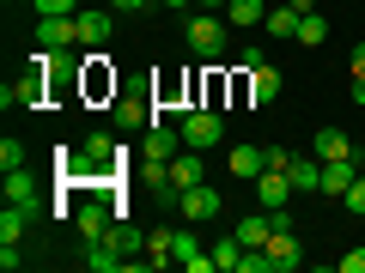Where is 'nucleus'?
Returning a JSON list of instances; mask_svg holds the SVG:
<instances>
[{"label":"nucleus","instance_id":"aec40b11","mask_svg":"<svg viewBox=\"0 0 365 273\" xmlns=\"http://www.w3.org/2000/svg\"><path fill=\"white\" fill-rule=\"evenodd\" d=\"M73 25H79V43H86V49H104L110 43V18L104 13H79Z\"/></svg>","mask_w":365,"mask_h":273},{"label":"nucleus","instance_id":"c756f323","mask_svg":"<svg viewBox=\"0 0 365 273\" xmlns=\"http://www.w3.org/2000/svg\"><path fill=\"white\" fill-rule=\"evenodd\" d=\"M19 164H25V140L6 134V140H0V170H19Z\"/></svg>","mask_w":365,"mask_h":273},{"label":"nucleus","instance_id":"ddd939ff","mask_svg":"<svg viewBox=\"0 0 365 273\" xmlns=\"http://www.w3.org/2000/svg\"><path fill=\"white\" fill-rule=\"evenodd\" d=\"M287 182H292V195H323V158H292L287 164Z\"/></svg>","mask_w":365,"mask_h":273},{"label":"nucleus","instance_id":"7ed1b4c3","mask_svg":"<svg viewBox=\"0 0 365 273\" xmlns=\"http://www.w3.org/2000/svg\"><path fill=\"white\" fill-rule=\"evenodd\" d=\"M182 43H189L201 61H220V55H225V18H213L207 6H201V13L182 25Z\"/></svg>","mask_w":365,"mask_h":273},{"label":"nucleus","instance_id":"4c0bfd02","mask_svg":"<svg viewBox=\"0 0 365 273\" xmlns=\"http://www.w3.org/2000/svg\"><path fill=\"white\" fill-rule=\"evenodd\" d=\"M287 6L292 13H317V0H287Z\"/></svg>","mask_w":365,"mask_h":273},{"label":"nucleus","instance_id":"393cba45","mask_svg":"<svg viewBox=\"0 0 365 273\" xmlns=\"http://www.w3.org/2000/svg\"><path fill=\"white\" fill-rule=\"evenodd\" d=\"M292 43H304V49L329 43V18H323V13H299V37H292Z\"/></svg>","mask_w":365,"mask_h":273},{"label":"nucleus","instance_id":"f3484780","mask_svg":"<svg viewBox=\"0 0 365 273\" xmlns=\"http://www.w3.org/2000/svg\"><path fill=\"white\" fill-rule=\"evenodd\" d=\"M31 225V200H6V213H0V243H19Z\"/></svg>","mask_w":365,"mask_h":273},{"label":"nucleus","instance_id":"b1692460","mask_svg":"<svg viewBox=\"0 0 365 273\" xmlns=\"http://www.w3.org/2000/svg\"><path fill=\"white\" fill-rule=\"evenodd\" d=\"M86 267H91V273H116V267H122V249L110 243V237H98V243H91V255H86Z\"/></svg>","mask_w":365,"mask_h":273},{"label":"nucleus","instance_id":"58836bf2","mask_svg":"<svg viewBox=\"0 0 365 273\" xmlns=\"http://www.w3.org/2000/svg\"><path fill=\"white\" fill-rule=\"evenodd\" d=\"M195 6H207V13H225V6H232V0H195Z\"/></svg>","mask_w":365,"mask_h":273},{"label":"nucleus","instance_id":"cd10ccee","mask_svg":"<svg viewBox=\"0 0 365 273\" xmlns=\"http://www.w3.org/2000/svg\"><path fill=\"white\" fill-rule=\"evenodd\" d=\"M213 267L237 273V267H244V243H237V237H225V243H213Z\"/></svg>","mask_w":365,"mask_h":273},{"label":"nucleus","instance_id":"4be33fe9","mask_svg":"<svg viewBox=\"0 0 365 273\" xmlns=\"http://www.w3.org/2000/svg\"><path fill=\"white\" fill-rule=\"evenodd\" d=\"M177 261V231H146V267Z\"/></svg>","mask_w":365,"mask_h":273},{"label":"nucleus","instance_id":"0eeeda50","mask_svg":"<svg viewBox=\"0 0 365 273\" xmlns=\"http://www.w3.org/2000/svg\"><path fill=\"white\" fill-rule=\"evenodd\" d=\"M67 43H79V25H73V18H37V49L67 55Z\"/></svg>","mask_w":365,"mask_h":273},{"label":"nucleus","instance_id":"6ab92c4d","mask_svg":"<svg viewBox=\"0 0 365 273\" xmlns=\"http://www.w3.org/2000/svg\"><path fill=\"white\" fill-rule=\"evenodd\" d=\"M317 158H353V140H347V128H317V146H311Z\"/></svg>","mask_w":365,"mask_h":273},{"label":"nucleus","instance_id":"bb28decb","mask_svg":"<svg viewBox=\"0 0 365 273\" xmlns=\"http://www.w3.org/2000/svg\"><path fill=\"white\" fill-rule=\"evenodd\" d=\"M6 200H37V176H31L25 164L6 170Z\"/></svg>","mask_w":365,"mask_h":273},{"label":"nucleus","instance_id":"9b49d317","mask_svg":"<svg viewBox=\"0 0 365 273\" xmlns=\"http://www.w3.org/2000/svg\"><path fill=\"white\" fill-rule=\"evenodd\" d=\"M262 249H268V261H274V273H292V267H299V231H274L268 237V243H262Z\"/></svg>","mask_w":365,"mask_h":273},{"label":"nucleus","instance_id":"a19ab883","mask_svg":"<svg viewBox=\"0 0 365 273\" xmlns=\"http://www.w3.org/2000/svg\"><path fill=\"white\" fill-rule=\"evenodd\" d=\"M165 6H189V0H165Z\"/></svg>","mask_w":365,"mask_h":273},{"label":"nucleus","instance_id":"423d86ee","mask_svg":"<svg viewBox=\"0 0 365 273\" xmlns=\"http://www.w3.org/2000/svg\"><path fill=\"white\" fill-rule=\"evenodd\" d=\"M165 182H170V188H177V195H182V188H195V182H207V164H201V158H195V146H182V152L170 158Z\"/></svg>","mask_w":365,"mask_h":273},{"label":"nucleus","instance_id":"a878e982","mask_svg":"<svg viewBox=\"0 0 365 273\" xmlns=\"http://www.w3.org/2000/svg\"><path fill=\"white\" fill-rule=\"evenodd\" d=\"M140 122H158V109H146L140 97H122L116 104V128H140Z\"/></svg>","mask_w":365,"mask_h":273},{"label":"nucleus","instance_id":"e433bc0d","mask_svg":"<svg viewBox=\"0 0 365 273\" xmlns=\"http://www.w3.org/2000/svg\"><path fill=\"white\" fill-rule=\"evenodd\" d=\"M353 79H365V43H353Z\"/></svg>","mask_w":365,"mask_h":273},{"label":"nucleus","instance_id":"2eb2a0df","mask_svg":"<svg viewBox=\"0 0 365 273\" xmlns=\"http://www.w3.org/2000/svg\"><path fill=\"white\" fill-rule=\"evenodd\" d=\"M225 164H232L237 182H256L262 170H268V146H262V152H256V146H232V158H225Z\"/></svg>","mask_w":365,"mask_h":273},{"label":"nucleus","instance_id":"6e6552de","mask_svg":"<svg viewBox=\"0 0 365 273\" xmlns=\"http://www.w3.org/2000/svg\"><path fill=\"white\" fill-rule=\"evenodd\" d=\"M244 91L256 97V104H274V97H280V67H268V61L244 67Z\"/></svg>","mask_w":365,"mask_h":273},{"label":"nucleus","instance_id":"7c9ffc66","mask_svg":"<svg viewBox=\"0 0 365 273\" xmlns=\"http://www.w3.org/2000/svg\"><path fill=\"white\" fill-rule=\"evenodd\" d=\"M43 18H73V0H31Z\"/></svg>","mask_w":365,"mask_h":273},{"label":"nucleus","instance_id":"c9c22d12","mask_svg":"<svg viewBox=\"0 0 365 273\" xmlns=\"http://www.w3.org/2000/svg\"><path fill=\"white\" fill-rule=\"evenodd\" d=\"M110 6H116V13H146L153 0H110Z\"/></svg>","mask_w":365,"mask_h":273},{"label":"nucleus","instance_id":"72a5a7b5","mask_svg":"<svg viewBox=\"0 0 365 273\" xmlns=\"http://www.w3.org/2000/svg\"><path fill=\"white\" fill-rule=\"evenodd\" d=\"M335 267H341V273H365V243H359V249H353V255H341V261H335Z\"/></svg>","mask_w":365,"mask_h":273},{"label":"nucleus","instance_id":"2f4dec72","mask_svg":"<svg viewBox=\"0 0 365 273\" xmlns=\"http://www.w3.org/2000/svg\"><path fill=\"white\" fill-rule=\"evenodd\" d=\"M0 267H6V273H19V267H25V255H19V243H0Z\"/></svg>","mask_w":365,"mask_h":273},{"label":"nucleus","instance_id":"4468645a","mask_svg":"<svg viewBox=\"0 0 365 273\" xmlns=\"http://www.w3.org/2000/svg\"><path fill=\"white\" fill-rule=\"evenodd\" d=\"M73 225H79V237H110V213H104V200H79L73 207Z\"/></svg>","mask_w":365,"mask_h":273},{"label":"nucleus","instance_id":"1a4fd4ad","mask_svg":"<svg viewBox=\"0 0 365 273\" xmlns=\"http://www.w3.org/2000/svg\"><path fill=\"white\" fill-rule=\"evenodd\" d=\"M177 261H182L189 273H213V249H201L195 225H182V231H177Z\"/></svg>","mask_w":365,"mask_h":273},{"label":"nucleus","instance_id":"a211bd4d","mask_svg":"<svg viewBox=\"0 0 365 273\" xmlns=\"http://www.w3.org/2000/svg\"><path fill=\"white\" fill-rule=\"evenodd\" d=\"M262 31H268L274 43H292V37H299V13H292V6H268V18H262Z\"/></svg>","mask_w":365,"mask_h":273},{"label":"nucleus","instance_id":"ea45409f","mask_svg":"<svg viewBox=\"0 0 365 273\" xmlns=\"http://www.w3.org/2000/svg\"><path fill=\"white\" fill-rule=\"evenodd\" d=\"M353 104H365V79H353Z\"/></svg>","mask_w":365,"mask_h":273},{"label":"nucleus","instance_id":"dca6fc26","mask_svg":"<svg viewBox=\"0 0 365 273\" xmlns=\"http://www.w3.org/2000/svg\"><path fill=\"white\" fill-rule=\"evenodd\" d=\"M353 176H359V170H353V158H323V195H347Z\"/></svg>","mask_w":365,"mask_h":273},{"label":"nucleus","instance_id":"39448f33","mask_svg":"<svg viewBox=\"0 0 365 273\" xmlns=\"http://www.w3.org/2000/svg\"><path fill=\"white\" fill-rule=\"evenodd\" d=\"M220 140H225V122L213 116V109H189V116H182V146H195V152H213Z\"/></svg>","mask_w":365,"mask_h":273},{"label":"nucleus","instance_id":"f257e3e1","mask_svg":"<svg viewBox=\"0 0 365 273\" xmlns=\"http://www.w3.org/2000/svg\"><path fill=\"white\" fill-rule=\"evenodd\" d=\"M49 73H55V55H49V49H37L31 73H19L13 85L0 91V104H6V109H37L43 97H49Z\"/></svg>","mask_w":365,"mask_h":273},{"label":"nucleus","instance_id":"5701e85b","mask_svg":"<svg viewBox=\"0 0 365 273\" xmlns=\"http://www.w3.org/2000/svg\"><path fill=\"white\" fill-rule=\"evenodd\" d=\"M262 18H268V6H262V0H232V6H225V25H244V31H256Z\"/></svg>","mask_w":365,"mask_h":273},{"label":"nucleus","instance_id":"f704fd0d","mask_svg":"<svg viewBox=\"0 0 365 273\" xmlns=\"http://www.w3.org/2000/svg\"><path fill=\"white\" fill-rule=\"evenodd\" d=\"M292 158H299V152H287V146H268V170H287Z\"/></svg>","mask_w":365,"mask_h":273},{"label":"nucleus","instance_id":"473e14b6","mask_svg":"<svg viewBox=\"0 0 365 273\" xmlns=\"http://www.w3.org/2000/svg\"><path fill=\"white\" fill-rule=\"evenodd\" d=\"M341 200H347L353 213H365V176H353V188H347V195H341Z\"/></svg>","mask_w":365,"mask_h":273},{"label":"nucleus","instance_id":"20e7f679","mask_svg":"<svg viewBox=\"0 0 365 273\" xmlns=\"http://www.w3.org/2000/svg\"><path fill=\"white\" fill-rule=\"evenodd\" d=\"M177 219H182V225H207V219H220V188H207V182L182 188V195H177Z\"/></svg>","mask_w":365,"mask_h":273},{"label":"nucleus","instance_id":"f8f14e48","mask_svg":"<svg viewBox=\"0 0 365 273\" xmlns=\"http://www.w3.org/2000/svg\"><path fill=\"white\" fill-rule=\"evenodd\" d=\"M256 200H262V207H292L287 170H262V176H256Z\"/></svg>","mask_w":365,"mask_h":273},{"label":"nucleus","instance_id":"9d476101","mask_svg":"<svg viewBox=\"0 0 365 273\" xmlns=\"http://www.w3.org/2000/svg\"><path fill=\"white\" fill-rule=\"evenodd\" d=\"M232 237H237L244 249H262V243L274 237V213H268V207H262V213H244V219L232 225Z\"/></svg>","mask_w":365,"mask_h":273},{"label":"nucleus","instance_id":"412c9836","mask_svg":"<svg viewBox=\"0 0 365 273\" xmlns=\"http://www.w3.org/2000/svg\"><path fill=\"white\" fill-rule=\"evenodd\" d=\"M79 158H86L91 170H110V158H122V152L110 146V134H86V146H79Z\"/></svg>","mask_w":365,"mask_h":273},{"label":"nucleus","instance_id":"f03ea898","mask_svg":"<svg viewBox=\"0 0 365 273\" xmlns=\"http://www.w3.org/2000/svg\"><path fill=\"white\" fill-rule=\"evenodd\" d=\"M182 152V122L177 128H170L165 116L153 122V128H146V146H140V158H146V176L153 182H165V170H170V158Z\"/></svg>","mask_w":365,"mask_h":273},{"label":"nucleus","instance_id":"c85d7f7f","mask_svg":"<svg viewBox=\"0 0 365 273\" xmlns=\"http://www.w3.org/2000/svg\"><path fill=\"white\" fill-rule=\"evenodd\" d=\"M110 243L128 255V249H146V231H134V225H110Z\"/></svg>","mask_w":365,"mask_h":273}]
</instances>
